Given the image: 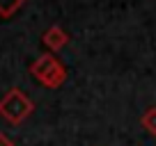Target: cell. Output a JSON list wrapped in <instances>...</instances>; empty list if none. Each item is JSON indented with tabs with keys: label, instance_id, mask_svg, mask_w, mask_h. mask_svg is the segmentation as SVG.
Here are the masks:
<instances>
[{
	"label": "cell",
	"instance_id": "obj_4",
	"mask_svg": "<svg viewBox=\"0 0 156 146\" xmlns=\"http://www.w3.org/2000/svg\"><path fill=\"white\" fill-rule=\"evenodd\" d=\"M28 0H0V16L2 18H12Z\"/></svg>",
	"mask_w": 156,
	"mask_h": 146
},
{
	"label": "cell",
	"instance_id": "obj_2",
	"mask_svg": "<svg viewBox=\"0 0 156 146\" xmlns=\"http://www.w3.org/2000/svg\"><path fill=\"white\" fill-rule=\"evenodd\" d=\"M69 39H71L69 32H67V30H62L60 25H51V28L44 32V37H41L44 46L51 50V53H60V50L69 44Z\"/></svg>",
	"mask_w": 156,
	"mask_h": 146
},
{
	"label": "cell",
	"instance_id": "obj_1",
	"mask_svg": "<svg viewBox=\"0 0 156 146\" xmlns=\"http://www.w3.org/2000/svg\"><path fill=\"white\" fill-rule=\"evenodd\" d=\"M34 112V103L25 96L21 89H9L5 96L0 98V117L7 119L9 123L19 126L21 121L30 117Z\"/></svg>",
	"mask_w": 156,
	"mask_h": 146
},
{
	"label": "cell",
	"instance_id": "obj_3",
	"mask_svg": "<svg viewBox=\"0 0 156 146\" xmlns=\"http://www.w3.org/2000/svg\"><path fill=\"white\" fill-rule=\"evenodd\" d=\"M64 82H67V66L58 59V62L53 64V68L41 78V82H39V85H44L46 89H58V87H62Z\"/></svg>",
	"mask_w": 156,
	"mask_h": 146
},
{
	"label": "cell",
	"instance_id": "obj_6",
	"mask_svg": "<svg viewBox=\"0 0 156 146\" xmlns=\"http://www.w3.org/2000/svg\"><path fill=\"white\" fill-rule=\"evenodd\" d=\"M0 146H14V141H12L7 135H2V132H0Z\"/></svg>",
	"mask_w": 156,
	"mask_h": 146
},
{
	"label": "cell",
	"instance_id": "obj_5",
	"mask_svg": "<svg viewBox=\"0 0 156 146\" xmlns=\"http://www.w3.org/2000/svg\"><path fill=\"white\" fill-rule=\"evenodd\" d=\"M140 123H142V128H145L149 135H154V137H156V107H149V110L142 114Z\"/></svg>",
	"mask_w": 156,
	"mask_h": 146
}]
</instances>
